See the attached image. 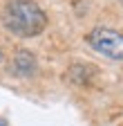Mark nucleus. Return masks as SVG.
I'll use <instances>...</instances> for the list:
<instances>
[{
  "label": "nucleus",
  "mask_w": 123,
  "mask_h": 126,
  "mask_svg": "<svg viewBox=\"0 0 123 126\" xmlns=\"http://www.w3.org/2000/svg\"><path fill=\"white\" fill-rule=\"evenodd\" d=\"M0 18L2 27L18 38H34L47 27V14L34 0H9Z\"/></svg>",
  "instance_id": "obj_1"
},
{
  "label": "nucleus",
  "mask_w": 123,
  "mask_h": 126,
  "mask_svg": "<svg viewBox=\"0 0 123 126\" xmlns=\"http://www.w3.org/2000/svg\"><path fill=\"white\" fill-rule=\"evenodd\" d=\"M87 45L96 54L112 59V61H123V34L110 27H94L87 34Z\"/></svg>",
  "instance_id": "obj_2"
},
{
  "label": "nucleus",
  "mask_w": 123,
  "mask_h": 126,
  "mask_svg": "<svg viewBox=\"0 0 123 126\" xmlns=\"http://www.w3.org/2000/svg\"><path fill=\"white\" fill-rule=\"evenodd\" d=\"M36 68H38L36 56L29 52V50H18L16 54H13V59H11V65H9V70L13 74H16V77H22V79L32 77L36 72Z\"/></svg>",
  "instance_id": "obj_3"
},
{
  "label": "nucleus",
  "mask_w": 123,
  "mask_h": 126,
  "mask_svg": "<svg viewBox=\"0 0 123 126\" xmlns=\"http://www.w3.org/2000/svg\"><path fill=\"white\" fill-rule=\"evenodd\" d=\"M0 126H9V124H7V119H5V117H0Z\"/></svg>",
  "instance_id": "obj_4"
},
{
  "label": "nucleus",
  "mask_w": 123,
  "mask_h": 126,
  "mask_svg": "<svg viewBox=\"0 0 123 126\" xmlns=\"http://www.w3.org/2000/svg\"><path fill=\"white\" fill-rule=\"evenodd\" d=\"M5 61V54H2V50H0V63H2Z\"/></svg>",
  "instance_id": "obj_5"
}]
</instances>
